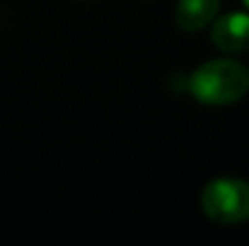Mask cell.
<instances>
[{"mask_svg": "<svg viewBox=\"0 0 249 246\" xmlns=\"http://www.w3.org/2000/svg\"><path fill=\"white\" fill-rule=\"evenodd\" d=\"M186 87L201 104L225 106L249 92V70L230 58L208 61L189 75Z\"/></svg>", "mask_w": 249, "mask_h": 246, "instance_id": "6da1fadb", "label": "cell"}, {"mask_svg": "<svg viewBox=\"0 0 249 246\" xmlns=\"http://www.w3.org/2000/svg\"><path fill=\"white\" fill-rule=\"evenodd\" d=\"M201 208L215 225H237L249 220V181L215 179L201 193Z\"/></svg>", "mask_w": 249, "mask_h": 246, "instance_id": "7a4b0ae2", "label": "cell"}, {"mask_svg": "<svg viewBox=\"0 0 249 246\" xmlns=\"http://www.w3.org/2000/svg\"><path fill=\"white\" fill-rule=\"evenodd\" d=\"M211 41L223 53H247L249 51V15L228 12L215 19L211 29Z\"/></svg>", "mask_w": 249, "mask_h": 246, "instance_id": "3957f363", "label": "cell"}, {"mask_svg": "<svg viewBox=\"0 0 249 246\" xmlns=\"http://www.w3.org/2000/svg\"><path fill=\"white\" fill-rule=\"evenodd\" d=\"M220 0H179L174 7V22L181 32H198L215 19Z\"/></svg>", "mask_w": 249, "mask_h": 246, "instance_id": "277c9868", "label": "cell"}, {"mask_svg": "<svg viewBox=\"0 0 249 246\" xmlns=\"http://www.w3.org/2000/svg\"><path fill=\"white\" fill-rule=\"evenodd\" d=\"M245 5H247V7H249V0H245Z\"/></svg>", "mask_w": 249, "mask_h": 246, "instance_id": "5b68a950", "label": "cell"}]
</instances>
